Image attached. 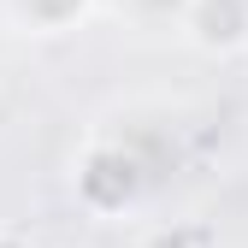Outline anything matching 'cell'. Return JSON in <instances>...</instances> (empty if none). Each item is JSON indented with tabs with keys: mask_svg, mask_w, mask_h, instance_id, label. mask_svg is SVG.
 <instances>
[{
	"mask_svg": "<svg viewBox=\"0 0 248 248\" xmlns=\"http://www.w3.org/2000/svg\"><path fill=\"white\" fill-rule=\"evenodd\" d=\"M183 42L195 53H213V59H231L248 47V0H183Z\"/></svg>",
	"mask_w": 248,
	"mask_h": 248,
	"instance_id": "obj_1",
	"label": "cell"
},
{
	"mask_svg": "<svg viewBox=\"0 0 248 248\" xmlns=\"http://www.w3.org/2000/svg\"><path fill=\"white\" fill-rule=\"evenodd\" d=\"M6 12L18 30H30V36H59V30L83 24L89 0H6Z\"/></svg>",
	"mask_w": 248,
	"mask_h": 248,
	"instance_id": "obj_2",
	"label": "cell"
},
{
	"mask_svg": "<svg viewBox=\"0 0 248 248\" xmlns=\"http://www.w3.org/2000/svg\"><path fill=\"white\" fill-rule=\"evenodd\" d=\"M0 248H24V236H12V231H0Z\"/></svg>",
	"mask_w": 248,
	"mask_h": 248,
	"instance_id": "obj_3",
	"label": "cell"
}]
</instances>
